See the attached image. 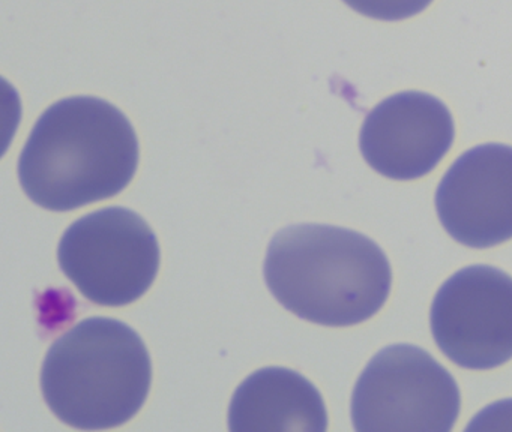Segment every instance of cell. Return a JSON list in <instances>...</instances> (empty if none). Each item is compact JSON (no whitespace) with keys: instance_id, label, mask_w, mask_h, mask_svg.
<instances>
[{"instance_id":"6","label":"cell","mask_w":512,"mask_h":432,"mask_svg":"<svg viewBox=\"0 0 512 432\" xmlns=\"http://www.w3.org/2000/svg\"><path fill=\"white\" fill-rule=\"evenodd\" d=\"M442 353L467 369L497 368L512 359V278L496 267L458 270L439 288L430 314Z\"/></svg>"},{"instance_id":"2","label":"cell","mask_w":512,"mask_h":432,"mask_svg":"<svg viewBox=\"0 0 512 432\" xmlns=\"http://www.w3.org/2000/svg\"><path fill=\"white\" fill-rule=\"evenodd\" d=\"M266 285L293 314L322 326H355L391 291L388 257L364 234L323 224L290 225L266 252Z\"/></svg>"},{"instance_id":"9","label":"cell","mask_w":512,"mask_h":432,"mask_svg":"<svg viewBox=\"0 0 512 432\" xmlns=\"http://www.w3.org/2000/svg\"><path fill=\"white\" fill-rule=\"evenodd\" d=\"M328 428L322 395L311 381L287 368H263L242 381L229 407L232 432L307 431Z\"/></svg>"},{"instance_id":"7","label":"cell","mask_w":512,"mask_h":432,"mask_svg":"<svg viewBox=\"0 0 512 432\" xmlns=\"http://www.w3.org/2000/svg\"><path fill=\"white\" fill-rule=\"evenodd\" d=\"M443 228L469 248L512 239V147L482 144L451 165L436 192Z\"/></svg>"},{"instance_id":"1","label":"cell","mask_w":512,"mask_h":432,"mask_svg":"<svg viewBox=\"0 0 512 432\" xmlns=\"http://www.w3.org/2000/svg\"><path fill=\"white\" fill-rule=\"evenodd\" d=\"M139 165L133 125L94 96L62 99L44 111L19 159V179L38 206L68 212L124 191Z\"/></svg>"},{"instance_id":"10","label":"cell","mask_w":512,"mask_h":432,"mask_svg":"<svg viewBox=\"0 0 512 432\" xmlns=\"http://www.w3.org/2000/svg\"><path fill=\"white\" fill-rule=\"evenodd\" d=\"M344 2L367 17L398 21L424 11L433 0H344Z\"/></svg>"},{"instance_id":"5","label":"cell","mask_w":512,"mask_h":432,"mask_svg":"<svg viewBox=\"0 0 512 432\" xmlns=\"http://www.w3.org/2000/svg\"><path fill=\"white\" fill-rule=\"evenodd\" d=\"M460 389L448 369L422 348H383L358 378L352 396L359 432H448L460 414Z\"/></svg>"},{"instance_id":"8","label":"cell","mask_w":512,"mask_h":432,"mask_svg":"<svg viewBox=\"0 0 512 432\" xmlns=\"http://www.w3.org/2000/svg\"><path fill=\"white\" fill-rule=\"evenodd\" d=\"M446 105L424 92L389 96L365 117L359 135L371 168L394 180H415L433 171L454 141Z\"/></svg>"},{"instance_id":"4","label":"cell","mask_w":512,"mask_h":432,"mask_svg":"<svg viewBox=\"0 0 512 432\" xmlns=\"http://www.w3.org/2000/svg\"><path fill=\"white\" fill-rule=\"evenodd\" d=\"M59 266L80 293L101 306L139 300L160 269V246L148 222L125 207L83 216L59 242Z\"/></svg>"},{"instance_id":"3","label":"cell","mask_w":512,"mask_h":432,"mask_svg":"<svg viewBox=\"0 0 512 432\" xmlns=\"http://www.w3.org/2000/svg\"><path fill=\"white\" fill-rule=\"evenodd\" d=\"M151 383V356L139 333L106 317L86 318L56 339L41 371L50 410L86 431L116 428L133 419Z\"/></svg>"}]
</instances>
